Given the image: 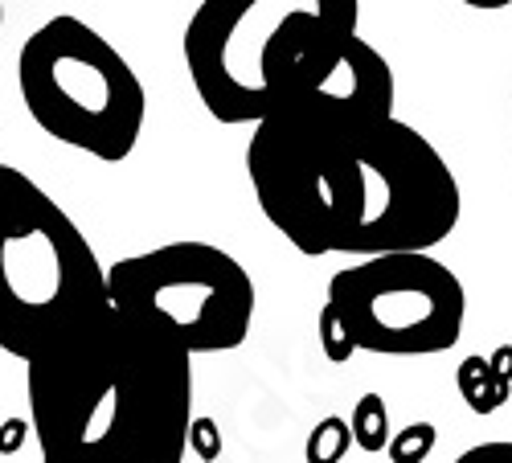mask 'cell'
Segmentation results:
<instances>
[{
  "instance_id": "obj_1",
  "label": "cell",
  "mask_w": 512,
  "mask_h": 463,
  "mask_svg": "<svg viewBox=\"0 0 512 463\" xmlns=\"http://www.w3.org/2000/svg\"><path fill=\"white\" fill-rule=\"evenodd\" d=\"M246 177L267 222L308 259L431 255L463 214L451 164L398 115L336 123L283 111L254 128Z\"/></svg>"
},
{
  "instance_id": "obj_2",
  "label": "cell",
  "mask_w": 512,
  "mask_h": 463,
  "mask_svg": "<svg viewBox=\"0 0 512 463\" xmlns=\"http://www.w3.org/2000/svg\"><path fill=\"white\" fill-rule=\"evenodd\" d=\"M25 390L41 463H185L193 357L115 308L25 361Z\"/></svg>"
},
{
  "instance_id": "obj_3",
  "label": "cell",
  "mask_w": 512,
  "mask_h": 463,
  "mask_svg": "<svg viewBox=\"0 0 512 463\" xmlns=\"http://www.w3.org/2000/svg\"><path fill=\"white\" fill-rule=\"evenodd\" d=\"M357 17V0H205L185 25L189 82L218 123L259 128L357 37Z\"/></svg>"
},
{
  "instance_id": "obj_4",
  "label": "cell",
  "mask_w": 512,
  "mask_h": 463,
  "mask_svg": "<svg viewBox=\"0 0 512 463\" xmlns=\"http://www.w3.org/2000/svg\"><path fill=\"white\" fill-rule=\"evenodd\" d=\"M107 308V267L66 209L0 164V349L33 361Z\"/></svg>"
},
{
  "instance_id": "obj_5",
  "label": "cell",
  "mask_w": 512,
  "mask_h": 463,
  "mask_svg": "<svg viewBox=\"0 0 512 463\" xmlns=\"http://www.w3.org/2000/svg\"><path fill=\"white\" fill-rule=\"evenodd\" d=\"M17 87L29 119L50 140L103 164H119L136 152L148 115L144 82L82 17L58 13L25 37Z\"/></svg>"
},
{
  "instance_id": "obj_6",
  "label": "cell",
  "mask_w": 512,
  "mask_h": 463,
  "mask_svg": "<svg viewBox=\"0 0 512 463\" xmlns=\"http://www.w3.org/2000/svg\"><path fill=\"white\" fill-rule=\"evenodd\" d=\"M467 320V291L435 255H381L340 267L320 308L328 361L353 353L435 357L447 353Z\"/></svg>"
},
{
  "instance_id": "obj_7",
  "label": "cell",
  "mask_w": 512,
  "mask_h": 463,
  "mask_svg": "<svg viewBox=\"0 0 512 463\" xmlns=\"http://www.w3.org/2000/svg\"><path fill=\"white\" fill-rule=\"evenodd\" d=\"M107 308L164 332L189 357L246 345L254 279L213 242H168L107 267Z\"/></svg>"
},
{
  "instance_id": "obj_8",
  "label": "cell",
  "mask_w": 512,
  "mask_h": 463,
  "mask_svg": "<svg viewBox=\"0 0 512 463\" xmlns=\"http://www.w3.org/2000/svg\"><path fill=\"white\" fill-rule=\"evenodd\" d=\"M459 390H463L467 402H472L476 414H488L508 394V373H496L492 361L472 357V361H463V369H459Z\"/></svg>"
},
{
  "instance_id": "obj_9",
  "label": "cell",
  "mask_w": 512,
  "mask_h": 463,
  "mask_svg": "<svg viewBox=\"0 0 512 463\" xmlns=\"http://www.w3.org/2000/svg\"><path fill=\"white\" fill-rule=\"evenodd\" d=\"M353 443H361L365 451H381L390 447V414H386V402H381L377 394H365L353 410Z\"/></svg>"
},
{
  "instance_id": "obj_10",
  "label": "cell",
  "mask_w": 512,
  "mask_h": 463,
  "mask_svg": "<svg viewBox=\"0 0 512 463\" xmlns=\"http://www.w3.org/2000/svg\"><path fill=\"white\" fill-rule=\"evenodd\" d=\"M349 447H353L349 423H345V418H336V414H328V418H320V423H316V431L308 435V463H340L349 455Z\"/></svg>"
},
{
  "instance_id": "obj_11",
  "label": "cell",
  "mask_w": 512,
  "mask_h": 463,
  "mask_svg": "<svg viewBox=\"0 0 512 463\" xmlns=\"http://www.w3.org/2000/svg\"><path fill=\"white\" fill-rule=\"evenodd\" d=\"M431 447H435V427L422 423V427H406L402 439L390 443V455H394V463H422L431 455Z\"/></svg>"
},
{
  "instance_id": "obj_12",
  "label": "cell",
  "mask_w": 512,
  "mask_h": 463,
  "mask_svg": "<svg viewBox=\"0 0 512 463\" xmlns=\"http://www.w3.org/2000/svg\"><path fill=\"white\" fill-rule=\"evenodd\" d=\"M455 463H512V443H480L463 451Z\"/></svg>"
},
{
  "instance_id": "obj_13",
  "label": "cell",
  "mask_w": 512,
  "mask_h": 463,
  "mask_svg": "<svg viewBox=\"0 0 512 463\" xmlns=\"http://www.w3.org/2000/svg\"><path fill=\"white\" fill-rule=\"evenodd\" d=\"M0 25H5V9H0Z\"/></svg>"
}]
</instances>
